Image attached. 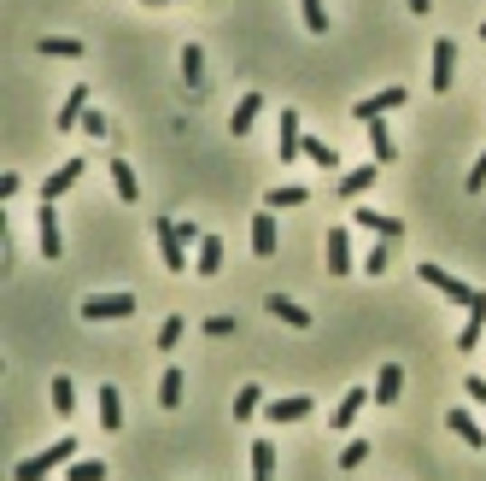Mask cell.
Returning a JSON list of instances; mask_svg holds the SVG:
<instances>
[{
	"label": "cell",
	"instance_id": "obj_1",
	"mask_svg": "<svg viewBox=\"0 0 486 481\" xmlns=\"http://www.w3.org/2000/svg\"><path fill=\"white\" fill-rule=\"evenodd\" d=\"M65 464H77V440H71V435H59V440H47V452L24 458L18 470H12V481H47L53 470H65Z\"/></svg>",
	"mask_w": 486,
	"mask_h": 481
},
{
	"label": "cell",
	"instance_id": "obj_2",
	"mask_svg": "<svg viewBox=\"0 0 486 481\" xmlns=\"http://www.w3.org/2000/svg\"><path fill=\"white\" fill-rule=\"evenodd\" d=\"M416 276L428 282L434 293H445V300H452V305H463V312H469V305L481 300V288H469V282H457V276H452V270H445V265H416Z\"/></svg>",
	"mask_w": 486,
	"mask_h": 481
},
{
	"label": "cell",
	"instance_id": "obj_3",
	"mask_svg": "<svg viewBox=\"0 0 486 481\" xmlns=\"http://www.w3.org/2000/svg\"><path fill=\"white\" fill-rule=\"evenodd\" d=\"M153 236H158V258H165V270H170V276H182V270H188V241H182L176 217H158Z\"/></svg>",
	"mask_w": 486,
	"mask_h": 481
},
{
	"label": "cell",
	"instance_id": "obj_4",
	"mask_svg": "<svg viewBox=\"0 0 486 481\" xmlns=\"http://www.w3.org/2000/svg\"><path fill=\"white\" fill-rule=\"evenodd\" d=\"M129 312H141L135 293H89V300H82V317H89V323H118V317H129Z\"/></svg>",
	"mask_w": 486,
	"mask_h": 481
},
{
	"label": "cell",
	"instance_id": "obj_5",
	"mask_svg": "<svg viewBox=\"0 0 486 481\" xmlns=\"http://www.w3.org/2000/svg\"><path fill=\"white\" fill-rule=\"evenodd\" d=\"M452 82H457V42H452V35H440V42H434V59H428V89L445 94Z\"/></svg>",
	"mask_w": 486,
	"mask_h": 481
},
{
	"label": "cell",
	"instance_id": "obj_6",
	"mask_svg": "<svg viewBox=\"0 0 486 481\" xmlns=\"http://www.w3.org/2000/svg\"><path fill=\"white\" fill-rule=\"evenodd\" d=\"M299 153H305V118H299L293 106H281V135H276V159H281V165H293Z\"/></svg>",
	"mask_w": 486,
	"mask_h": 481
},
{
	"label": "cell",
	"instance_id": "obj_7",
	"mask_svg": "<svg viewBox=\"0 0 486 481\" xmlns=\"http://www.w3.org/2000/svg\"><path fill=\"white\" fill-rule=\"evenodd\" d=\"M246 246H253L258 258H276V246H281V229H276V212H270V206L253 217V229H246Z\"/></svg>",
	"mask_w": 486,
	"mask_h": 481
},
{
	"label": "cell",
	"instance_id": "obj_8",
	"mask_svg": "<svg viewBox=\"0 0 486 481\" xmlns=\"http://www.w3.org/2000/svg\"><path fill=\"white\" fill-rule=\"evenodd\" d=\"M405 101H410V94H405V89H398V82H393V89H381V94H369V101H357V106H352V118H357V123H376V118L398 112V106H405Z\"/></svg>",
	"mask_w": 486,
	"mask_h": 481
},
{
	"label": "cell",
	"instance_id": "obj_9",
	"mask_svg": "<svg viewBox=\"0 0 486 481\" xmlns=\"http://www.w3.org/2000/svg\"><path fill=\"white\" fill-rule=\"evenodd\" d=\"M35 241H42V258H47V265H59V258H65V236H59L53 206H42V212H35Z\"/></svg>",
	"mask_w": 486,
	"mask_h": 481
},
{
	"label": "cell",
	"instance_id": "obj_10",
	"mask_svg": "<svg viewBox=\"0 0 486 481\" xmlns=\"http://www.w3.org/2000/svg\"><path fill=\"white\" fill-rule=\"evenodd\" d=\"M322 258H329V276H346V270H357V258H352V229H329V246H322Z\"/></svg>",
	"mask_w": 486,
	"mask_h": 481
},
{
	"label": "cell",
	"instance_id": "obj_11",
	"mask_svg": "<svg viewBox=\"0 0 486 481\" xmlns=\"http://www.w3.org/2000/svg\"><path fill=\"white\" fill-rule=\"evenodd\" d=\"M310 411H317V399H310V393H288V399H276V405H264V417H270V423H305V417Z\"/></svg>",
	"mask_w": 486,
	"mask_h": 481
},
{
	"label": "cell",
	"instance_id": "obj_12",
	"mask_svg": "<svg viewBox=\"0 0 486 481\" xmlns=\"http://www.w3.org/2000/svg\"><path fill=\"white\" fill-rule=\"evenodd\" d=\"M82 170H89V165H82V159H65V165H59L53 177L42 182V206H53L59 194H71V188H77V182H82Z\"/></svg>",
	"mask_w": 486,
	"mask_h": 481
},
{
	"label": "cell",
	"instance_id": "obj_13",
	"mask_svg": "<svg viewBox=\"0 0 486 481\" xmlns=\"http://www.w3.org/2000/svg\"><path fill=\"white\" fill-rule=\"evenodd\" d=\"M364 405H369V388H346V399L329 411V428H334V435H346V428L357 423V411H364Z\"/></svg>",
	"mask_w": 486,
	"mask_h": 481
},
{
	"label": "cell",
	"instance_id": "obj_14",
	"mask_svg": "<svg viewBox=\"0 0 486 481\" xmlns=\"http://www.w3.org/2000/svg\"><path fill=\"white\" fill-rule=\"evenodd\" d=\"M223 258H229L223 236H205V241L194 246V270H199V276H223Z\"/></svg>",
	"mask_w": 486,
	"mask_h": 481
},
{
	"label": "cell",
	"instance_id": "obj_15",
	"mask_svg": "<svg viewBox=\"0 0 486 481\" xmlns=\"http://www.w3.org/2000/svg\"><path fill=\"white\" fill-rule=\"evenodd\" d=\"M82 118H89V82H77V89L59 101V130H82Z\"/></svg>",
	"mask_w": 486,
	"mask_h": 481
},
{
	"label": "cell",
	"instance_id": "obj_16",
	"mask_svg": "<svg viewBox=\"0 0 486 481\" xmlns=\"http://www.w3.org/2000/svg\"><path fill=\"white\" fill-rule=\"evenodd\" d=\"M357 229H369V236H381V241H393V236H405V224L398 217H387V212H376V206H357Z\"/></svg>",
	"mask_w": 486,
	"mask_h": 481
},
{
	"label": "cell",
	"instance_id": "obj_17",
	"mask_svg": "<svg viewBox=\"0 0 486 481\" xmlns=\"http://www.w3.org/2000/svg\"><path fill=\"white\" fill-rule=\"evenodd\" d=\"M258 118H264V94L253 89V94H241V101H234V112H229V130H234V135H246Z\"/></svg>",
	"mask_w": 486,
	"mask_h": 481
},
{
	"label": "cell",
	"instance_id": "obj_18",
	"mask_svg": "<svg viewBox=\"0 0 486 481\" xmlns=\"http://www.w3.org/2000/svg\"><path fill=\"white\" fill-rule=\"evenodd\" d=\"M445 428H452V435H457V440H469V452H486V428H481V423H475V417H469V411H463V405H457V411H452V417H445Z\"/></svg>",
	"mask_w": 486,
	"mask_h": 481
},
{
	"label": "cell",
	"instance_id": "obj_19",
	"mask_svg": "<svg viewBox=\"0 0 486 481\" xmlns=\"http://www.w3.org/2000/svg\"><path fill=\"white\" fill-rule=\"evenodd\" d=\"M481 335H486V293H481L475 305H469V323L457 329V352H475V347H481Z\"/></svg>",
	"mask_w": 486,
	"mask_h": 481
},
{
	"label": "cell",
	"instance_id": "obj_20",
	"mask_svg": "<svg viewBox=\"0 0 486 481\" xmlns=\"http://www.w3.org/2000/svg\"><path fill=\"white\" fill-rule=\"evenodd\" d=\"M111 188H118V200L123 206H135V200H141V182H135V165H123V159H111Z\"/></svg>",
	"mask_w": 486,
	"mask_h": 481
},
{
	"label": "cell",
	"instance_id": "obj_21",
	"mask_svg": "<svg viewBox=\"0 0 486 481\" xmlns=\"http://www.w3.org/2000/svg\"><path fill=\"white\" fill-rule=\"evenodd\" d=\"M182 393H188V376H182V364H170L165 376H158V405H165V411H176Z\"/></svg>",
	"mask_w": 486,
	"mask_h": 481
},
{
	"label": "cell",
	"instance_id": "obj_22",
	"mask_svg": "<svg viewBox=\"0 0 486 481\" xmlns=\"http://www.w3.org/2000/svg\"><path fill=\"white\" fill-rule=\"evenodd\" d=\"M305 200H310V188H299V182H276V188L264 194L270 212H293V206H305Z\"/></svg>",
	"mask_w": 486,
	"mask_h": 481
},
{
	"label": "cell",
	"instance_id": "obj_23",
	"mask_svg": "<svg viewBox=\"0 0 486 481\" xmlns=\"http://www.w3.org/2000/svg\"><path fill=\"white\" fill-rule=\"evenodd\" d=\"M376 177H381V165H376V159H369V165H352V170L340 177V194H346V200H357V194H364Z\"/></svg>",
	"mask_w": 486,
	"mask_h": 481
},
{
	"label": "cell",
	"instance_id": "obj_24",
	"mask_svg": "<svg viewBox=\"0 0 486 481\" xmlns=\"http://www.w3.org/2000/svg\"><path fill=\"white\" fill-rule=\"evenodd\" d=\"M94 405H100V428H123V399H118V388H111V381L94 393Z\"/></svg>",
	"mask_w": 486,
	"mask_h": 481
},
{
	"label": "cell",
	"instance_id": "obj_25",
	"mask_svg": "<svg viewBox=\"0 0 486 481\" xmlns=\"http://www.w3.org/2000/svg\"><path fill=\"white\" fill-rule=\"evenodd\" d=\"M253 481H276V440H253Z\"/></svg>",
	"mask_w": 486,
	"mask_h": 481
},
{
	"label": "cell",
	"instance_id": "obj_26",
	"mask_svg": "<svg viewBox=\"0 0 486 481\" xmlns=\"http://www.w3.org/2000/svg\"><path fill=\"white\" fill-rule=\"evenodd\" d=\"M270 317L288 323V329H310V312H305V305H293V300H281V293H270Z\"/></svg>",
	"mask_w": 486,
	"mask_h": 481
},
{
	"label": "cell",
	"instance_id": "obj_27",
	"mask_svg": "<svg viewBox=\"0 0 486 481\" xmlns=\"http://www.w3.org/2000/svg\"><path fill=\"white\" fill-rule=\"evenodd\" d=\"M47 399H53L59 417H71V411H77V381H71V376H53V381H47Z\"/></svg>",
	"mask_w": 486,
	"mask_h": 481
},
{
	"label": "cell",
	"instance_id": "obj_28",
	"mask_svg": "<svg viewBox=\"0 0 486 481\" xmlns=\"http://www.w3.org/2000/svg\"><path fill=\"white\" fill-rule=\"evenodd\" d=\"M364 135H369V159H376V165H393V135H387V123H364Z\"/></svg>",
	"mask_w": 486,
	"mask_h": 481
},
{
	"label": "cell",
	"instance_id": "obj_29",
	"mask_svg": "<svg viewBox=\"0 0 486 481\" xmlns=\"http://www.w3.org/2000/svg\"><path fill=\"white\" fill-rule=\"evenodd\" d=\"M264 411V388H258V381H246L241 393H234V423H246V417H258Z\"/></svg>",
	"mask_w": 486,
	"mask_h": 481
},
{
	"label": "cell",
	"instance_id": "obj_30",
	"mask_svg": "<svg viewBox=\"0 0 486 481\" xmlns=\"http://www.w3.org/2000/svg\"><path fill=\"white\" fill-rule=\"evenodd\" d=\"M398 388H405V370H398V364H381V376H376V405H393Z\"/></svg>",
	"mask_w": 486,
	"mask_h": 481
},
{
	"label": "cell",
	"instance_id": "obj_31",
	"mask_svg": "<svg viewBox=\"0 0 486 481\" xmlns=\"http://www.w3.org/2000/svg\"><path fill=\"white\" fill-rule=\"evenodd\" d=\"M305 159H310V165H322V170H346L340 153H334L329 141H317V135H305Z\"/></svg>",
	"mask_w": 486,
	"mask_h": 481
},
{
	"label": "cell",
	"instance_id": "obj_32",
	"mask_svg": "<svg viewBox=\"0 0 486 481\" xmlns=\"http://www.w3.org/2000/svg\"><path fill=\"white\" fill-rule=\"evenodd\" d=\"M182 329H188V317L182 312H170L165 323H158V352H176V341H182Z\"/></svg>",
	"mask_w": 486,
	"mask_h": 481
},
{
	"label": "cell",
	"instance_id": "obj_33",
	"mask_svg": "<svg viewBox=\"0 0 486 481\" xmlns=\"http://www.w3.org/2000/svg\"><path fill=\"white\" fill-rule=\"evenodd\" d=\"M42 53L47 59H82V42H77V35H47Z\"/></svg>",
	"mask_w": 486,
	"mask_h": 481
},
{
	"label": "cell",
	"instance_id": "obj_34",
	"mask_svg": "<svg viewBox=\"0 0 486 481\" xmlns=\"http://www.w3.org/2000/svg\"><path fill=\"white\" fill-rule=\"evenodd\" d=\"M65 481H106V458H77V464H65Z\"/></svg>",
	"mask_w": 486,
	"mask_h": 481
},
{
	"label": "cell",
	"instance_id": "obj_35",
	"mask_svg": "<svg viewBox=\"0 0 486 481\" xmlns=\"http://www.w3.org/2000/svg\"><path fill=\"white\" fill-rule=\"evenodd\" d=\"M199 71H205V53H199V47L188 42V47H182V82H188V89H199V82H205Z\"/></svg>",
	"mask_w": 486,
	"mask_h": 481
},
{
	"label": "cell",
	"instance_id": "obj_36",
	"mask_svg": "<svg viewBox=\"0 0 486 481\" xmlns=\"http://www.w3.org/2000/svg\"><path fill=\"white\" fill-rule=\"evenodd\" d=\"M299 18H305L310 35H329V12H322V0H299Z\"/></svg>",
	"mask_w": 486,
	"mask_h": 481
},
{
	"label": "cell",
	"instance_id": "obj_37",
	"mask_svg": "<svg viewBox=\"0 0 486 481\" xmlns=\"http://www.w3.org/2000/svg\"><path fill=\"white\" fill-rule=\"evenodd\" d=\"M369 452H376V440H352V447L340 452V470H357V464L369 458Z\"/></svg>",
	"mask_w": 486,
	"mask_h": 481
},
{
	"label": "cell",
	"instance_id": "obj_38",
	"mask_svg": "<svg viewBox=\"0 0 486 481\" xmlns=\"http://www.w3.org/2000/svg\"><path fill=\"white\" fill-rule=\"evenodd\" d=\"M357 270H369V276H381V270H387V246L376 241V246H369L364 258H357Z\"/></svg>",
	"mask_w": 486,
	"mask_h": 481
},
{
	"label": "cell",
	"instance_id": "obj_39",
	"mask_svg": "<svg viewBox=\"0 0 486 481\" xmlns=\"http://www.w3.org/2000/svg\"><path fill=\"white\" fill-rule=\"evenodd\" d=\"M82 135H89V141H106V135H111V123L100 118V112H89V118H82Z\"/></svg>",
	"mask_w": 486,
	"mask_h": 481
},
{
	"label": "cell",
	"instance_id": "obj_40",
	"mask_svg": "<svg viewBox=\"0 0 486 481\" xmlns=\"http://www.w3.org/2000/svg\"><path fill=\"white\" fill-rule=\"evenodd\" d=\"M486 188V147H481V159L469 165V194H481Z\"/></svg>",
	"mask_w": 486,
	"mask_h": 481
},
{
	"label": "cell",
	"instance_id": "obj_41",
	"mask_svg": "<svg viewBox=\"0 0 486 481\" xmlns=\"http://www.w3.org/2000/svg\"><path fill=\"white\" fill-rule=\"evenodd\" d=\"M205 335H217V341H223V335H234V317H223V312H217V317H205Z\"/></svg>",
	"mask_w": 486,
	"mask_h": 481
},
{
	"label": "cell",
	"instance_id": "obj_42",
	"mask_svg": "<svg viewBox=\"0 0 486 481\" xmlns=\"http://www.w3.org/2000/svg\"><path fill=\"white\" fill-rule=\"evenodd\" d=\"M469 399H475V405H486V376H469Z\"/></svg>",
	"mask_w": 486,
	"mask_h": 481
},
{
	"label": "cell",
	"instance_id": "obj_43",
	"mask_svg": "<svg viewBox=\"0 0 486 481\" xmlns=\"http://www.w3.org/2000/svg\"><path fill=\"white\" fill-rule=\"evenodd\" d=\"M405 6H410V12H428V6H434V0H405Z\"/></svg>",
	"mask_w": 486,
	"mask_h": 481
},
{
	"label": "cell",
	"instance_id": "obj_44",
	"mask_svg": "<svg viewBox=\"0 0 486 481\" xmlns=\"http://www.w3.org/2000/svg\"><path fill=\"white\" fill-rule=\"evenodd\" d=\"M481 42H486V24H481Z\"/></svg>",
	"mask_w": 486,
	"mask_h": 481
}]
</instances>
